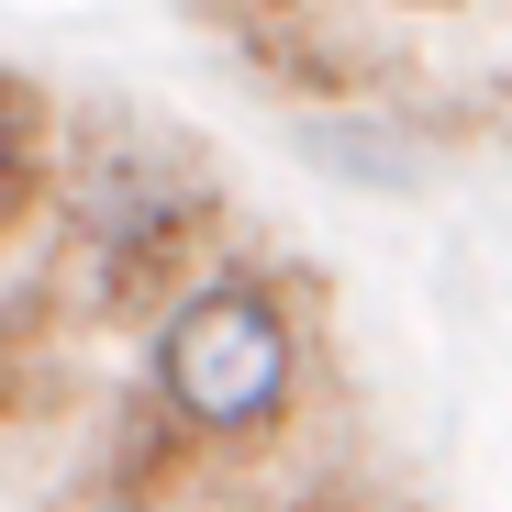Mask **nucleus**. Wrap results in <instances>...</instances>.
<instances>
[{
    "label": "nucleus",
    "instance_id": "1",
    "mask_svg": "<svg viewBox=\"0 0 512 512\" xmlns=\"http://www.w3.org/2000/svg\"><path fill=\"white\" fill-rule=\"evenodd\" d=\"M301 379H312V334H301L290 290L256 279V268H201L179 301L156 312V334H145L156 423L190 435L201 457L268 446L279 423L301 412Z\"/></svg>",
    "mask_w": 512,
    "mask_h": 512
},
{
    "label": "nucleus",
    "instance_id": "5",
    "mask_svg": "<svg viewBox=\"0 0 512 512\" xmlns=\"http://www.w3.org/2000/svg\"><path fill=\"white\" fill-rule=\"evenodd\" d=\"M190 457V435H167V423H156V468H145V490L123 501V512H223V501H190L179 479H167V468H179Z\"/></svg>",
    "mask_w": 512,
    "mask_h": 512
},
{
    "label": "nucleus",
    "instance_id": "2",
    "mask_svg": "<svg viewBox=\"0 0 512 512\" xmlns=\"http://www.w3.org/2000/svg\"><path fill=\"white\" fill-rule=\"evenodd\" d=\"M45 401H56V357H45L34 312H0V435H12V423H34Z\"/></svg>",
    "mask_w": 512,
    "mask_h": 512
},
{
    "label": "nucleus",
    "instance_id": "3",
    "mask_svg": "<svg viewBox=\"0 0 512 512\" xmlns=\"http://www.w3.org/2000/svg\"><path fill=\"white\" fill-rule=\"evenodd\" d=\"M34 156H45V112L23 78H0V234H12V212L34 201Z\"/></svg>",
    "mask_w": 512,
    "mask_h": 512
},
{
    "label": "nucleus",
    "instance_id": "4",
    "mask_svg": "<svg viewBox=\"0 0 512 512\" xmlns=\"http://www.w3.org/2000/svg\"><path fill=\"white\" fill-rule=\"evenodd\" d=\"M290 512H412V501H401L390 479H368V468H346V479H312V490H301Z\"/></svg>",
    "mask_w": 512,
    "mask_h": 512
}]
</instances>
